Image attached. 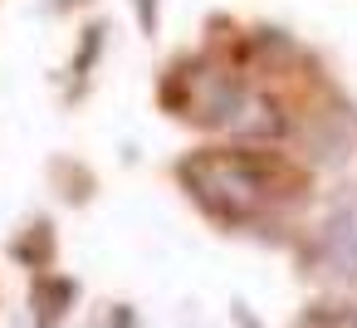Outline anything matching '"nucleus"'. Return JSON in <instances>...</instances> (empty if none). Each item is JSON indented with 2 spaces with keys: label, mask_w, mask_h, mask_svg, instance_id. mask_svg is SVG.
Returning <instances> with one entry per match:
<instances>
[{
  "label": "nucleus",
  "mask_w": 357,
  "mask_h": 328,
  "mask_svg": "<svg viewBox=\"0 0 357 328\" xmlns=\"http://www.w3.org/2000/svg\"><path fill=\"white\" fill-rule=\"evenodd\" d=\"M186 181H196V196L211 211L235 216V221L269 196V167L250 152H220V157L186 162Z\"/></svg>",
  "instance_id": "nucleus-1"
},
{
  "label": "nucleus",
  "mask_w": 357,
  "mask_h": 328,
  "mask_svg": "<svg viewBox=\"0 0 357 328\" xmlns=\"http://www.w3.org/2000/svg\"><path fill=\"white\" fill-rule=\"evenodd\" d=\"M323 255L337 274H352L357 279V216L352 211H337L323 230Z\"/></svg>",
  "instance_id": "nucleus-2"
},
{
  "label": "nucleus",
  "mask_w": 357,
  "mask_h": 328,
  "mask_svg": "<svg viewBox=\"0 0 357 328\" xmlns=\"http://www.w3.org/2000/svg\"><path fill=\"white\" fill-rule=\"evenodd\" d=\"M298 328H357V308H347V304H318V308L303 313Z\"/></svg>",
  "instance_id": "nucleus-3"
}]
</instances>
